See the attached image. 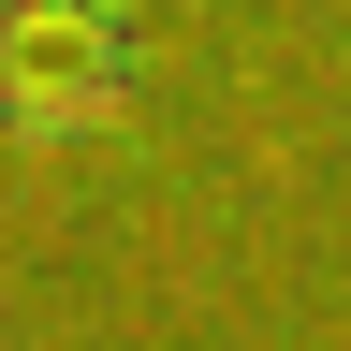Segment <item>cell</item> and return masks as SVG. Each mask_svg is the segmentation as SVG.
Returning a JSON list of instances; mask_svg holds the SVG:
<instances>
[{
    "mask_svg": "<svg viewBox=\"0 0 351 351\" xmlns=\"http://www.w3.org/2000/svg\"><path fill=\"white\" fill-rule=\"evenodd\" d=\"M147 103V0H0V147L59 161Z\"/></svg>",
    "mask_w": 351,
    "mask_h": 351,
    "instance_id": "obj_1",
    "label": "cell"
}]
</instances>
